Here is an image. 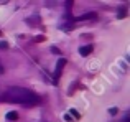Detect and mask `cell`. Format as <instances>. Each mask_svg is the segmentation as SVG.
I'll return each instance as SVG.
<instances>
[{
    "label": "cell",
    "mask_w": 130,
    "mask_h": 122,
    "mask_svg": "<svg viewBox=\"0 0 130 122\" xmlns=\"http://www.w3.org/2000/svg\"><path fill=\"white\" fill-rule=\"evenodd\" d=\"M2 101L25 104V106H35V104L40 102V96L30 89H25V87H10L3 93Z\"/></svg>",
    "instance_id": "obj_1"
},
{
    "label": "cell",
    "mask_w": 130,
    "mask_h": 122,
    "mask_svg": "<svg viewBox=\"0 0 130 122\" xmlns=\"http://www.w3.org/2000/svg\"><path fill=\"white\" fill-rule=\"evenodd\" d=\"M79 53H81V56H87V55H91V53H92V45H86V46H81Z\"/></svg>",
    "instance_id": "obj_2"
},
{
    "label": "cell",
    "mask_w": 130,
    "mask_h": 122,
    "mask_svg": "<svg viewBox=\"0 0 130 122\" xmlns=\"http://www.w3.org/2000/svg\"><path fill=\"white\" fill-rule=\"evenodd\" d=\"M64 64H66V59H63V58H61L59 61H58V64H56V78L61 74V69L64 68Z\"/></svg>",
    "instance_id": "obj_3"
},
{
    "label": "cell",
    "mask_w": 130,
    "mask_h": 122,
    "mask_svg": "<svg viewBox=\"0 0 130 122\" xmlns=\"http://www.w3.org/2000/svg\"><path fill=\"white\" fill-rule=\"evenodd\" d=\"M18 119V114L15 112V111H13V112H8L7 114V120H17Z\"/></svg>",
    "instance_id": "obj_4"
},
{
    "label": "cell",
    "mask_w": 130,
    "mask_h": 122,
    "mask_svg": "<svg viewBox=\"0 0 130 122\" xmlns=\"http://www.w3.org/2000/svg\"><path fill=\"white\" fill-rule=\"evenodd\" d=\"M89 18H95V13H86V15L79 17L77 20H89Z\"/></svg>",
    "instance_id": "obj_5"
},
{
    "label": "cell",
    "mask_w": 130,
    "mask_h": 122,
    "mask_svg": "<svg viewBox=\"0 0 130 122\" xmlns=\"http://www.w3.org/2000/svg\"><path fill=\"white\" fill-rule=\"evenodd\" d=\"M69 112H71V116H73V117H74V119H79V117H81V116H79V112H77V111H76V109H71V111H69Z\"/></svg>",
    "instance_id": "obj_6"
},
{
    "label": "cell",
    "mask_w": 130,
    "mask_h": 122,
    "mask_svg": "<svg viewBox=\"0 0 130 122\" xmlns=\"http://www.w3.org/2000/svg\"><path fill=\"white\" fill-rule=\"evenodd\" d=\"M117 107H110V109H109V114H110V116H115V114H117Z\"/></svg>",
    "instance_id": "obj_7"
},
{
    "label": "cell",
    "mask_w": 130,
    "mask_h": 122,
    "mask_svg": "<svg viewBox=\"0 0 130 122\" xmlns=\"http://www.w3.org/2000/svg\"><path fill=\"white\" fill-rule=\"evenodd\" d=\"M125 17V8H120V13H119V18H124Z\"/></svg>",
    "instance_id": "obj_8"
}]
</instances>
